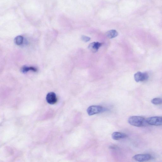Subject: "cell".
I'll return each mask as SVG.
<instances>
[{"instance_id":"obj_1","label":"cell","mask_w":162,"mask_h":162,"mask_svg":"<svg viewBox=\"0 0 162 162\" xmlns=\"http://www.w3.org/2000/svg\"><path fill=\"white\" fill-rule=\"evenodd\" d=\"M128 122L131 125L138 127L146 126L148 125L147 119L140 116L130 117L128 119Z\"/></svg>"},{"instance_id":"obj_2","label":"cell","mask_w":162,"mask_h":162,"mask_svg":"<svg viewBox=\"0 0 162 162\" xmlns=\"http://www.w3.org/2000/svg\"><path fill=\"white\" fill-rule=\"evenodd\" d=\"M104 108L99 106H92L88 108L87 111L89 116H92L94 114L102 113L104 111Z\"/></svg>"},{"instance_id":"obj_3","label":"cell","mask_w":162,"mask_h":162,"mask_svg":"<svg viewBox=\"0 0 162 162\" xmlns=\"http://www.w3.org/2000/svg\"><path fill=\"white\" fill-rule=\"evenodd\" d=\"M147 120L148 125L156 126H162V117H152L148 118Z\"/></svg>"},{"instance_id":"obj_4","label":"cell","mask_w":162,"mask_h":162,"mask_svg":"<svg viewBox=\"0 0 162 162\" xmlns=\"http://www.w3.org/2000/svg\"><path fill=\"white\" fill-rule=\"evenodd\" d=\"M134 79L137 82H143L148 80L149 78L148 74L146 72H138L134 75Z\"/></svg>"},{"instance_id":"obj_5","label":"cell","mask_w":162,"mask_h":162,"mask_svg":"<svg viewBox=\"0 0 162 162\" xmlns=\"http://www.w3.org/2000/svg\"><path fill=\"white\" fill-rule=\"evenodd\" d=\"M151 155L148 154H138L135 155L133 158L134 160L139 162L146 161L152 159Z\"/></svg>"},{"instance_id":"obj_6","label":"cell","mask_w":162,"mask_h":162,"mask_svg":"<svg viewBox=\"0 0 162 162\" xmlns=\"http://www.w3.org/2000/svg\"><path fill=\"white\" fill-rule=\"evenodd\" d=\"M47 102L50 104H54L57 102L56 94L54 92H50L47 94L46 97Z\"/></svg>"},{"instance_id":"obj_7","label":"cell","mask_w":162,"mask_h":162,"mask_svg":"<svg viewBox=\"0 0 162 162\" xmlns=\"http://www.w3.org/2000/svg\"><path fill=\"white\" fill-rule=\"evenodd\" d=\"M102 45L103 43H102L99 42H94L90 44L88 48L92 52L96 53L98 51Z\"/></svg>"},{"instance_id":"obj_8","label":"cell","mask_w":162,"mask_h":162,"mask_svg":"<svg viewBox=\"0 0 162 162\" xmlns=\"http://www.w3.org/2000/svg\"><path fill=\"white\" fill-rule=\"evenodd\" d=\"M127 137L126 134L124 133L116 132L113 133L112 137L114 140H117L124 139Z\"/></svg>"},{"instance_id":"obj_9","label":"cell","mask_w":162,"mask_h":162,"mask_svg":"<svg viewBox=\"0 0 162 162\" xmlns=\"http://www.w3.org/2000/svg\"><path fill=\"white\" fill-rule=\"evenodd\" d=\"M118 35V33L116 30H109L106 33L107 38L109 39H112L115 38Z\"/></svg>"},{"instance_id":"obj_10","label":"cell","mask_w":162,"mask_h":162,"mask_svg":"<svg viewBox=\"0 0 162 162\" xmlns=\"http://www.w3.org/2000/svg\"><path fill=\"white\" fill-rule=\"evenodd\" d=\"M21 70L22 72L23 73H26L30 71H32L34 72H36L37 71V69L36 67L27 66L23 67Z\"/></svg>"},{"instance_id":"obj_11","label":"cell","mask_w":162,"mask_h":162,"mask_svg":"<svg viewBox=\"0 0 162 162\" xmlns=\"http://www.w3.org/2000/svg\"><path fill=\"white\" fill-rule=\"evenodd\" d=\"M23 41V37L21 36H19L16 37L14 42L16 45H20L22 44Z\"/></svg>"},{"instance_id":"obj_12","label":"cell","mask_w":162,"mask_h":162,"mask_svg":"<svg viewBox=\"0 0 162 162\" xmlns=\"http://www.w3.org/2000/svg\"><path fill=\"white\" fill-rule=\"evenodd\" d=\"M151 103L155 105H159L162 104V99L155 98L151 100Z\"/></svg>"},{"instance_id":"obj_13","label":"cell","mask_w":162,"mask_h":162,"mask_svg":"<svg viewBox=\"0 0 162 162\" xmlns=\"http://www.w3.org/2000/svg\"><path fill=\"white\" fill-rule=\"evenodd\" d=\"M82 39L84 42H87L89 41L91 38L89 37L83 36L82 37Z\"/></svg>"}]
</instances>
